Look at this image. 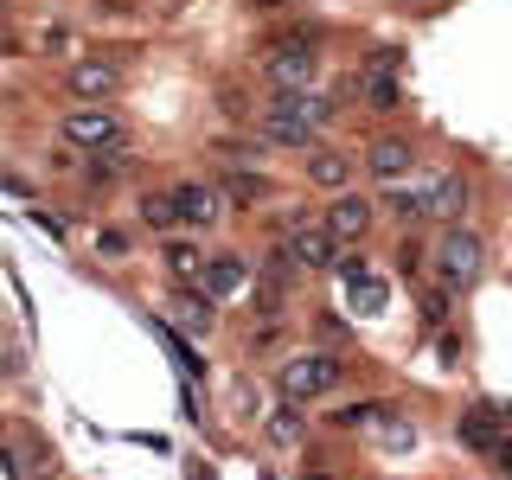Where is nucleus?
I'll use <instances>...</instances> for the list:
<instances>
[{
    "label": "nucleus",
    "mask_w": 512,
    "mask_h": 480,
    "mask_svg": "<svg viewBox=\"0 0 512 480\" xmlns=\"http://www.w3.org/2000/svg\"><path fill=\"white\" fill-rule=\"evenodd\" d=\"M487 461H493V468H500V474H512V436H506L500 448H493V455H487Z\"/></svg>",
    "instance_id": "obj_31"
},
{
    "label": "nucleus",
    "mask_w": 512,
    "mask_h": 480,
    "mask_svg": "<svg viewBox=\"0 0 512 480\" xmlns=\"http://www.w3.org/2000/svg\"><path fill=\"white\" fill-rule=\"evenodd\" d=\"M397 64H404V58H397L391 45H384V52H378V58H372V64L359 71L365 109H378V116H391V109H404V84H397Z\"/></svg>",
    "instance_id": "obj_8"
},
{
    "label": "nucleus",
    "mask_w": 512,
    "mask_h": 480,
    "mask_svg": "<svg viewBox=\"0 0 512 480\" xmlns=\"http://www.w3.org/2000/svg\"><path fill=\"white\" fill-rule=\"evenodd\" d=\"M448 308H455V288H429V295H423V327H442V320H448Z\"/></svg>",
    "instance_id": "obj_27"
},
{
    "label": "nucleus",
    "mask_w": 512,
    "mask_h": 480,
    "mask_svg": "<svg viewBox=\"0 0 512 480\" xmlns=\"http://www.w3.org/2000/svg\"><path fill=\"white\" fill-rule=\"evenodd\" d=\"M96 256H128V231L103 224V231H96Z\"/></svg>",
    "instance_id": "obj_28"
},
{
    "label": "nucleus",
    "mask_w": 512,
    "mask_h": 480,
    "mask_svg": "<svg viewBox=\"0 0 512 480\" xmlns=\"http://www.w3.org/2000/svg\"><path fill=\"white\" fill-rule=\"evenodd\" d=\"M308 186H320V192H346V186H352V154H340V148H314V154H308Z\"/></svg>",
    "instance_id": "obj_20"
},
{
    "label": "nucleus",
    "mask_w": 512,
    "mask_h": 480,
    "mask_svg": "<svg viewBox=\"0 0 512 480\" xmlns=\"http://www.w3.org/2000/svg\"><path fill=\"white\" fill-rule=\"evenodd\" d=\"M58 135L71 141V148H84V154H103V148H128V122L116 116L109 103H84V109H71V116L58 122Z\"/></svg>",
    "instance_id": "obj_4"
},
{
    "label": "nucleus",
    "mask_w": 512,
    "mask_h": 480,
    "mask_svg": "<svg viewBox=\"0 0 512 480\" xmlns=\"http://www.w3.org/2000/svg\"><path fill=\"white\" fill-rule=\"evenodd\" d=\"M378 205H384L391 218H404V224H423V218H429V173H423V180H397Z\"/></svg>",
    "instance_id": "obj_19"
},
{
    "label": "nucleus",
    "mask_w": 512,
    "mask_h": 480,
    "mask_svg": "<svg viewBox=\"0 0 512 480\" xmlns=\"http://www.w3.org/2000/svg\"><path fill=\"white\" fill-rule=\"evenodd\" d=\"M340 282H346V295H352V308L359 314H384V301H391V288H384V276H372V263H365L359 250H340Z\"/></svg>",
    "instance_id": "obj_9"
},
{
    "label": "nucleus",
    "mask_w": 512,
    "mask_h": 480,
    "mask_svg": "<svg viewBox=\"0 0 512 480\" xmlns=\"http://www.w3.org/2000/svg\"><path fill=\"white\" fill-rule=\"evenodd\" d=\"M0 480H20V474H13V461H7V455H0Z\"/></svg>",
    "instance_id": "obj_32"
},
{
    "label": "nucleus",
    "mask_w": 512,
    "mask_h": 480,
    "mask_svg": "<svg viewBox=\"0 0 512 480\" xmlns=\"http://www.w3.org/2000/svg\"><path fill=\"white\" fill-rule=\"evenodd\" d=\"M256 135L276 141V148H308L314 154V135H320V128H308L301 116H288V109H276V103H263V109H256Z\"/></svg>",
    "instance_id": "obj_13"
},
{
    "label": "nucleus",
    "mask_w": 512,
    "mask_h": 480,
    "mask_svg": "<svg viewBox=\"0 0 512 480\" xmlns=\"http://www.w3.org/2000/svg\"><path fill=\"white\" fill-rule=\"evenodd\" d=\"M397 269H404V276H416V269H423V250H416L410 237H404V250H397Z\"/></svg>",
    "instance_id": "obj_29"
},
{
    "label": "nucleus",
    "mask_w": 512,
    "mask_h": 480,
    "mask_svg": "<svg viewBox=\"0 0 512 480\" xmlns=\"http://www.w3.org/2000/svg\"><path fill=\"white\" fill-rule=\"evenodd\" d=\"M45 52H71V32H64V26H45Z\"/></svg>",
    "instance_id": "obj_30"
},
{
    "label": "nucleus",
    "mask_w": 512,
    "mask_h": 480,
    "mask_svg": "<svg viewBox=\"0 0 512 480\" xmlns=\"http://www.w3.org/2000/svg\"><path fill=\"white\" fill-rule=\"evenodd\" d=\"M269 103L288 109V116H301L308 128H327L333 116H340V103H327L320 90H269Z\"/></svg>",
    "instance_id": "obj_18"
},
{
    "label": "nucleus",
    "mask_w": 512,
    "mask_h": 480,
    "mask_svg": "<svg viewBox=\"0 0 512 480\" xmlns=\"http://www.w3.org/2000/svg\"><path fill=\"white\" fill-rule=\"evenodd\" d=\"M160 256H167V276H173V282H186V288H199V282H205V256H199V244L173 237V244L160 250Z\"/></svg>",
    "instance_id": "obj_22"
},
{
    "label": "nucleus",
    "mask_w": 512,
    "mask_h": 480,
    "mask_svg": "<svg viewBox=\"0 0 512 480\" xmlns=\"http://www.w3.org/2000/svg\"><path fill=\"white\" fill-rule=\"evenodd\" d=\"M461 212H468V180L461 173H429V218L461 224Z\"/></svg>",
    "instance_id": "obj_15"
},
{
    "label": "nucleus",
    "mask_w": 512,
    "mask_h": 480,
    "mask_svg": "<svg viewBox=\"0 0 512 480\" xmlns=\"http://www.w3.org/2000/svg\"><path fill=\"white\" fill-rule=\"evenodd\" d=\"M173 320H180L192 340H212V327H218V301L205 295V288H186V282H180V295H173Z\"/></svg>",
    "instance_id": "obj_14"
},
{
    "label": "nucleus",
    "mask_w": 512,
    "mask_h": 480,
    "mask_svg": "<svg viewBox=\"0 0 512 480\" xmlns=\"http://www.w3.org/2000/svg\"><path fill=\"white\" fill-rule=\"evenodd\" d=\"M116 84H122V64L116 58H77L71 77H64V90H71L77 103H109Z\"/></svg>",
    "instance_id": "obj_10"
},
{
    "label": "nucleus",
    "mask_w": 512,
    "mask_h": 480,
    "mask_svg": "<svg viewBox=\"0 0 512 480\" xmlns=\"http://www.w3.org/2000/svg\"><path fill=\"white\" fill-rule=\"evenodd\" d=\"M256 77H263L269 90H314V77H320L314 39H308V32H288V39H276L263 52V64H256Z\"/></svg>",
    "instance_id": "obj_3"
},
{
    "label": "nucleus",
    "mask_w": 512,
    "mask_h": 480,
    "mask_svg": "<svg viewBox=\"0 0 512 480\" xmlns=\"http://www.w3.org/2000/svg\"><path fill=\"white\" fill-rule=\"evenodd\" d=\"M128 160H135V154H122V148H109V154H96L90 160V186H109V180H122V173H128Z\"/></svg>",
    "instance_id": "obj_24"
},
{
    "label": "nucleus",
    "mask_w": 512,
    "mask_h": 480,
    "mask_svg": "<svg viewBox=\"0 0 512 480\" xmlns=\"http://www.w3.org/2000/svg\"><path fill=\"white\" fill-rule=\"evenodd\" d=\"M135 218L148 224V231H160V237L180 231V205H173V192H141V199H135Z\"/></svg>",
    "instance_id": "obj_21"
},
{
    "label": "nucleus",
    "mask_w": 512,
    "mask_h": 480,
    "mask_svg": "<svg viewBox=\"0 0 512 480\" xmlns=\"http://www.w3.org/2000/svg\"><path fill=\"white\" fill-rule=\"evenodd\" d=\"M378 212H384L378 199H365V192L346 186V192H333V205H327V218H320V224H327L340 244H365V237H372V224H378Z\"/></svg>",
    "instance_id": "obj_5"
},
{
    "label": "nucleus",
    "mask_w": 512,
    "mask_h": 480,
    "mask_svg": "<svg viewBox=\"0 0 512 480\" xmlns=\"http://www.w3.org/2000/svg\"><path fill=\"white\" fill-rule=\"evenodd\" d=\"M173 205H180L186 231H212V224H224V186H212V180H180L173 186Z\"/></svg>",
    "instance_id": "obj_7"
},
{
    "label": "nucleus",
    "mask_w": 512,
    "mask_h": 480,
    "mask_svg": "<svg viewBox=\"0 0 512 480\" xmlns=\"http://www.w3.org/2000/svg\"><path fill=\"white\" fill-rule=\"evenodd\" d=\"M384 410H391V404H346V410H333V423H340V429H378Z\"/></svg>",
    "instance_id": "obj_26"
},
{
    "label": "nucleus",
    "mask_w": 512,
    "mask_h": 480,
    "mask_svg": "<svg viewBox=\"0 0 512 480\" xmlns=\"http://www.w3.org/2000/svg\"><path fill=\"white\" fill-rule=\"evenodd\" d=\"M218 186H224V199H231V205H263V199H276V180H269L263 167H244V160H237V167L224 173Z\"/></svg>",
    "instance_id": "obj_17"
},
{
    "label": "nucleus",
    "mask_w": 512,
    "mask_h": 480,
    "mask_svg": "<svg viewBox=\"0 0 512 480\" xmlns=\"http://www.w3.org/2000/svg\"><path fill=\"white\" fill-rule=\"evenodd\" d=\"M455 436H461V448H474V455H493V448L506 442V410H500V404H474V410H461Z\"/></svg>",
    "instance_id": "obj_12"
},
{
    "label": "nucleus",
    "mask_w": 512,
    "mask_h": 480,
    "mask_svg": "<svg viewBox=\"0 0 512 480\" xmlns=\"http://www.w3.org/2000/svg\"><path fill=\"white\" fill-rule=\"evenodd\" d=\"M340 378H346V359H340V352L308 346V352H295V359H282L276 391L288 397V404H314V397H327Z\"/></svg>",
    "instance_id": "obj_2"
},
{
    "label": "nucleus",
    "mask_w": 512,
    "mask_h": 480,
    "mask_svg": "<svg viewBox=\"0 0 512 480\" xmlns=\"http://www.w3.org/2000/svg\"><path fill=\"white\" fill-rule=\"evenodd\" d=\"M378 442H384V448H416V423H404L397 410H384V416H378Z\"/></svg>",
    "instance_id": "obj_25"
},
{
    "label": "nucleus",
    "mask_w": 512,
    "mask_h": 480,
    "mask_svg": "<svg viewBox=\"0 0 512 480\" xmlns=\"http://www.w3.org/2000/svg\"><path fill=\"white\" fill-rule=\"evenodd\" d=\"M250 7H256V13H269V7H282V0H250Z\"/></svg>",
    "instance_id": "obj_33"
},
{
    "label": "nucleus",
    "mask_w": 512,
    "mask_h": 480,
    "mask_svg": "<svg viewBox=\"0 0 512 480\" xmlns=\"http://www.w3.org/2000/svg\"><path fill=\"white\" fill-rule=\"evenodd\" d=\"M429 269H436V282L442 288H474L480 282V269H487V244L468 231V224H442L436 231V250H429Z\"/></svg>",
    "instance_id": "obj_1"
},
{
    "label": "nucleus",
    "mask_w": 512,
    "mask_h": 480,
    "mask_svg": "<svg viewBox=\"0 0 512 480\" xmlns=\"http://www.w3.org/2000/svg\"><path fill=\"white\" fill-rule=\"evenodd\" d=\"M244 282H250V263H244L237 250H224V256H205V282H199V288H205L212 301H231Z\"/></svg>",
    "instance_id": "obj_16"
},
{
    "label": "nucleus",
    "mask_w": 512,
    "mask_h": 480,
    "mask_svg": "<svg viewBox=\"0 0 512 480\" xmlns=\"http://www.w3.org/2000/svg\"><path fill=\"white\" fill-rule=\"evenodd\" d=\"M282 244H288V256H295V269H308V276H320V269H333V263H340V250H346L340 237H333L327 224H314V218L301 224V231H288Z\"/></svg>",
    "instance_id": "obj_6"
},
{
    "label": "nucleus",
    "mask_w": 512,
    "mask_h": 480,
    "mask_svg": "<svg viewBox=\"0 0 512 480\" xmlns=\"http://www.w3.org/2000/svg\"><path fill=\"white\" fill-rule=\"evenodd\" d=\"M365 167H372V180H384V186L410 180V167H416V141H410V135H378L372 148H365Z\"/></svg>",
    "instance_id": "obj_11"
},
{
    "label": "nucleus",
    "mask_w": 512,
    "mask_h": 480,
    "mask_svg": "<svg viewBox=\"0 0 512 480\" xmlns=\"http://www.w3.org/2000/svg\"><path fill=\"white\" fill-rule=\"evenodd\" d=\"M308 436V423H301V404H288L282 397V410L269 416V442H301Z\"/></svg>",
    "instance_id": "obj_23"
}]
</instances>
